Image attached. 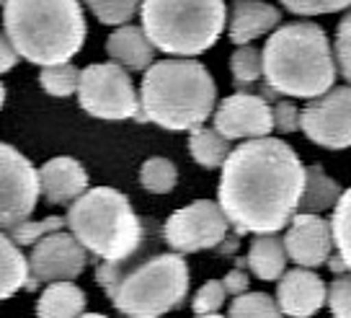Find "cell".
Returning a JSON list of instances; mask_svg holds the SVG:
<instances>
[{"label":"cell","instance_id":"1","mask_svg":"<svg viewBox=\"0 0 351 318\" xmlns=\"http://www.w3.org/2000/svg\"><path fill=\"white\" fill-rule=\"evenodd\" d=\"M219 168L217 205L238 236L279 233L297 212L305 166L285 140H245Z\"/></svg>","mask_w":351,"mask_h":318},{"label":"cell","instance_id":"2","mask_svg":"<svg viewBox=\"0 0 351 318\" xmlns=\"http://www.w3.org/2000/svg\"><path fill=\"white\" fill-rule=\"evenodd\" d=\"M96 282L127 318H160L186 303L189 266L181 253L165 251L145 233L130 256L96 266Z\"/></svg>","mask_w":351,"mask_h":318},{"label":"cell","instance_id":"3","mask_svg":"<svg viewBox=\"0 0 351 318\" xmlns=\"http://www.w3.org/2000/svg\"><path fill=\"white\" fill-rule=\"evenodd\" d=\"M336 76L328 36L313 21L279 26L261 52V78L276 96L310 101L330 91Z\"/></svg>","mask_w":351,"mask_h":318},{"label":"cell","instance_id":"4","mask_svg":"<svg viewBox=\"0 0 351 318\" xmlns=\"http://www.w3.org/2000/svg\"><path fill=\"white\" fill-rule=\"evenodd\" d=\"M140 117L171 132L202 127L215 111L217 86L199 60L171 57L145 70L140 88Z\"/></svg>","mask_w":351,"mask_h":318},{"label":"cell","instance_id":"5","mask_svg":"<svg viewBox=\"0 0 351 318\" xmlns=\"http://www.w3.org/2000/svg\"><path fill=\"white\" fill-rule=\"evenodd\" d=\"M3 26L16 55L42 67L70 63L88 34L77 0H5Z\"/></svg>","mask_w":351,"mask_h":318},{"label":"cell","instance_id":"6","mask_svg":"<svg viewBox=\"0 0 351 318\" xmlns=\"http://www.w3.org/2000/svg\"><path fill=\"white\" fill-rule=\"evenodd\" d=\"M65 223L73 238L99 264L130 256L145 236V223L132 209L130 199L111 187H96L73 199Z\"/></svg>","mask_w":351,"mask_h":318},{"label":"cell","instance_id":"7","mask_svg":"<svg viewBox=\"0 0 351 318\" xmlns=\"http://www.w3.org/2000/svg\"><path fill=\"white\" fill-rule=\"evenodd\" d=\"M140 19L155 49L194 57L222 36L228 8L225 0H143Z\"/></svg>","mask_w":351,"mask_h":318},{"label":"cell","instance_id":"8","mask_svg":"<svg viewBox=\"0 0 351 318\" xmlns=\"http://www.w3.org/2000/svg\"><path fill=\"white\" fill-rule=\"evenodd\" d=\"M77 101L83 111L99 120L119 122L140 117V99L132 78L117 63L88 65L77 78Z\"/></svg>","mask_w":351,"mask_h":318},{"label":"cell","instance_id":"9","mask_svg":"<svg viewBox=\"0 0 351 318\" xmlns=\"http://www.w3.org/2000/svg\"><path fill=\"white\" fill-rule=\"evenodd\" d=\"M230 223L217 202L197 199L194 205L176 209L163 225V241L176 253H197L204 249H217L225 241Z\"/></svg>","mask_w":351,"mask_h":318},{"label":"cell","instance_id":"10","mask_svg":"<svg viewBox=\"0 0 351 318\" xmlns=\"http://www.w3.org/2000/svg\"><path fill=\"white\" fill-rule=\"evenodd\" d=\"M39 199V176L13 145L0 143V228L11 231L32 218Z\"/></svg>","mask_w":351,"mask_h":318},{"label":"cell","instance_id":"11","mask_svg":"<svg viewBox=\"0 0 351 318\" xmlns=\"http://www.w3.org/2000/svg\"><path fill=\"white\" fill-rule=\"evenodd\" d=\"M300 130L315 145L343 150L351 143V88L339 86L307 101L300 111Z\"/></svg>","mask_w":351,"mask_h":318},{"label":"cell","instance_id":"12","mask_svg":"<svg viewBox=\"0 0 351 318\" xmlns=\"http://www.w3.org/2000/svg\"><path fill=\"white\" fill-rule=\"evenodd\" d=\"M29 262V280L26 290H36L42 282H73L83 275L88 264V253L80 243L73 238V233L57 231L44 236L32 246Z\"/></svg>","mask_w":351,"mask_h":318},{"label":"cell","instance_id":"13","mask_svg":"<svg viewBox=\"0 0 351 318\" xmlns=\"http://www.w3.org/2000/svg\"><path fill=\"white\" fill-rule=\"evenodd\" d=\"M215 130L228 140H258L274 130L271 104L258 93H232L219 101L215 111Z\"/></svg>","mask_w":351,"mask_h":318},{"label":"cell","instance_id":"14","mask_svg":"<svg viewBox=\"0 0 351 318\" xmlns=\"http://www.w3.org/2000/svg\"><path fill=\"white\" fill-rule=\"evenodd\" d=\"M287 225L289 228H287L282 243H285V253L292 262L305 269H315L328 262V256L333 253L328 220L318 218V215L295 212Z\"/></svg>","mask_w":351,"mask_h":318},{"label":"cell","instance_id":"15","mask_svg":"<svg viewBox=\"0 0 351 318\" xmlns=\"http://www.w3.org/2000/svg\"><path fill=\"white\" fill-rule=\"evenodd\" d=\"M326 282L313 269L297 266L279 277L276 308L289 318H310L326 306Z\"/></svg>","mask_w":351,"mask_h":318},{"label":"cell","instance_id":"16","mask_svg":"<svg viewBox=\"0 0 351 318\" xmlns=\"http://www.w3.org/2000/svg\"><path fill=\"white\" fill-rule=\"evenodd\" d=\"M39 192L49 205H70L88 189L86 168L70 155H57L36 171Z\"/></svg>","mask_w":351,"mask_h":318},{"label":"cell","instance_id":"17","mask_svg":"<svg viewBox=\"0 0 351 318\" xmlns=\"http://www.w3.org/2000/svg\"><path fill=\"white\" fill-rule=\"evenodd\" d=\"M279 21H282L279 8L263 0H232L230 39L235 44H248L276 29Z\"/></svg>","mask_w":351,"mask_h":318},{"label":"cell","instance_id":"18","mask_svg":"<svg viewBox=\"0 0 351 318\" xmlns=\"http://www.w3.org/2000/svg\"><path fill=\"white\" fill-rule=\"evenodd\" d=\"M106 52L111 63H117L124 70H134V73L147 70L155 60V47L150 44V39L145 36L140 26H130V23H124L106 39Z\"/></svg>","mask_w":351,"mask_h":318},{"label":"cell","instance_id":"19","mask_svg":"<svg viewBox=\"0 0 351 318\" xmlns=\"http://www.w3.org/2000/svg\"><path fill=\"white\" fill-rule=\"evenodd\" d=\"M341 184L336 179H330L320 166H310L302 174V194L297 202V212L305 215H318L323 209H330L341 197Z\"/></svg>","mask_w":351,"mask_h":318},{"label":"cell","instance_id":"20","mask_svg":"<svg viewBox=\"0 0 351 318\" xmlns=\"http://www.w3.org/2000/svg\"><path fill=\"white\" fill-rule=\"evenodd\" d=\"M86 313V293L73 282H49L36 303V318H77Z\"/></svg>","mask_w":351,"mask_h":318},{"label":"cell","instance_id":"21","mask_svg":"<svg viewBox=\"0 0 351 318\" xmlns=\"http://www.w3.org/2000/svg\"><path fill=\"white\" fill-rule=\"evenodd\" d=\"M245 264L251 266V272L263 282H274L285 275L287 269V253L282 238H276V233L258 236L248 249Z\"/></svg>","mask_w":351,"mask_h":318},{"label":"cell","instance_id":"22","mask_svg":"<svg viewBox=\"0 0 351 318\" xmlns=\"http://www.w3.org/2000/svg\"><path fill=\"white\" fill-rule=\"evenodd\" d=\"M29 280V262L23 251L11 241V236L0 233V300L13 297Z\"/></svg>","mask_w":351,"mask_h":318},{"label":"cell","instance_id":"23","mask_svg":"<svg viewBox=\"0 0 351 318\" xmlns=\"http://www.w3.org/2000/svg\"><path fill=\"white\" fill-rule=\"evenodd\" d=\"M230 140L222 137L215 127H194L189 137V153L204 168H219L230 155Z\"/></svg>","mask_w":351,"mask_h":318},{"label":"cell","instance_id":"24","mask_svg":"<svg viewBox=\"0 0 351 318\" xmlns=\"http://www.w3.org/2000/svg\"><path fill=\"white\" fill-rule=\"evenodd\" d=\"M178 181V171L168 158L155 155L150 161H145L140 168V184H143L150 194H168Z\"/></svg>","mask_w":351,"mask_h":318},{"label":"cell","instance_id":"25","mask_svg":"<svg viewBox=\"0 0 351 318\" xmlns=\"http://www.w3.org/2000/svg\"><path fill=\"white\" fill-rule=\"evenodd\" d=\"M228 318H282V313L266 293H243L228 308Z\"/></svg>","mask_w":351,"mask_h":318},{"label":"cell","instance_id":"26","mask_svg":"<svg viewBox=\"0 0 351 318\" xmlns=\"http://www.w3.org/2000/svg\"><path fill=\"white\" fill-rule=\"evenodd\" d=\"M77 78H80V70L73 63H57V65L42 67L39 83L52 96H70L77 91Z\"/></svg>","mask_w":351,"mask_h":318},{"label":"cell","instance_id":"27","mask_svg":"<svg viewBox=\"0 0 351 318\" xmlns=\"http://www.w3.org/2000/svg\"><path fill=\"white\" fill-rule=\"evenodd\" d=\"M232 80L238 88H245L261 78V52L253 44H241L230 60Z\"/></svg>","mask_w":351,"mask_h":318},{"label":"cell","instance_id":"28","mask_svg":"<svg viewBox=\"0 0 351 318\" xmlns=\"http://www.w3.org/2000/svg\"><path fill=\"white\" fill-rule=\"evenodd\" d=\"M349 202H351V192L343 189L341 197L336 199V205L330 207L333 209V220L328 223L333 249H336V253H339L346 264H349Z\"/></svg>","mask_w":351,"mask_h":318},{"label":"cell","instance_id":"29","mask_svg":"<svg viewBox=\"0 0 351 318\" xmlns=\"http://www.w3.org/2000/svg\"><path fill=\"white\" fill-rule=\"evenodd\" d=\"M143 0H86V5L101 23L109 26H124L134 13L140 11Z\"/></svg>","mask_w":351,"mask_h":318},{"label":"cell","instance_id":"30","mask_svg":"<svg viewBox=\"0 0 351 318\" xmlns=\"http://www.w3.org/2000/svg\"><path fill=\"white\" fill-rule=\"evenodd\" d=\"M62 228H65V220L60 218V215H49V218L44 220H23L16 228H11V241L19 249H23V246H34L39 238L62 231Z\"/></svg>","mask_w":351,"mask_h":318},{"label":"cell","instance_id":"31","mask_svg":"<svg viewBox=\"0 0 351 318\" xmlns=\"http://www.w3.org/2000/svg\"><path fill=\"white\" fill-rule=\"evenodd\" d=\"M225 297H228V293H225L222 282H219V280H209L207 285L199 287V293L194 295L191 308H194V313H197V316L217 313L219 308H222V303H225Z\"/></svg>","mask_w":351,"mask_h":318},{"label":"cell","instance_id":"32","mask_svg":"<svg viewBox=\"0 0 351 318\" xmlns=\"http://www.w3.org/2000/svg\"><path fill=\"white\" fill-rule=\"evenodd\" d=\"M326 300L330 306L333 318H351V280L346 275H339L330 282V290H326Z\"/></svg>","mask_w":351,"mask_h":318},{"label":"cell","instance_id":"33","mask_svg":"<svg viewBox=\"0 0 351 318\" xmlns=\"http://www.w3.org/2000/svg\"><path fill=\"white\" fill-rule=\"evenodd\" d=\"M351 0H282L289 13L297 16H320V13H339L349 8Z\"/></svg>","mask_w":351,"mask_h":318},{"label":"cell","instance_id":"34","mask_svg":"<svg viewBox=\"0 0 351 318\" xmlns=\"http://www.w3.org/2000/svg\"><path fill=\"white\" fill-rule=\"evenodd\" d=\"M349 39H351V21H349V16H343L339 23V34H336V49H330V52H333V63H336V73H339L343 80L351 78Z\"/></svg>","mask_w":351,"mask_h":318},{"label":"cell","instance_id":"35","mask_svg":"<svg viewBox=\"0 0 351 318\" xmlns=\"http://www.w3.org/2000/svg\"><path fill=\"white\" fill-rule=\"evenodd\" d=\"M271 117H274V130H279L282 135L300 130V109H297L295 101L279 99L271 106Z\"/></svg>","mask_w":351,"mask_h":318},{"label":"cell","instance_id":"36","mask_svg":"<svg viewBox=\"0 0 351 318\" xmlns=\"http://www.w3.org/2000/svg\"><path fill=\"white\" fill-rule=\"evenodd\" d=\"M222 287H225V293H230V295H243V293H248V275L243 272V264H238V269H232V272L225 275Z\"/></svg>","mask_w":351,"mask_h":318},{"label":"cell","instance_id":"37","mask_svg":"<svg viewBox=\"0 0 351 318\" xmlns=\"http://www.w3.org/2000/svg\"><path fill=\"white\" fill-rule=\"evenodd\" d=\"M16 63H19V55H16L13 44L8 42V36H5V34H0V76H3V73H8V70H13Z\"/></svg>","mask_w":351,"mask_h":318},{"label":"cell","instance_id":"38","mask_svg":"<svg viewBox=\"0 0 351 318\" xmlns=\"http://www.w3.org/2000/svg\"><path fill=\"white\" fill-rule=\"evenodd\" d=\"M326 264H328V266L333 269V272H336V275H346V272H349V264L343 262L339 253H330L328 262H326Z\"/></svg>","mask_w":351,"mask_h":318},{"label":"cell","instance_id":"39","mask_svg":"<svg viewBox=\"0 0 351 318\" xmlns=\"http://www.w3.org/2000/svg\"><path fill=\"white\" fill-rule=\"evenodd\" d=\"M3 104H5V86L0 83V109H3Z\"/></svg>","mask_w":351,"mask_h":318},{"label":"cell","instance_id":"40","mask_svg":"<svg viewBox=\"0 0 351 318\" xmlns=\"http://www.w3.org/2000/svg\"><path fill=\"white\" fill-rule=\"evenodd\" d=\"M77 318H106V316H101V313H83V316H77Z\"/></svg>","mask_w":351,"mask_h":318},{"label":"cell","instance_id":"41","mask_svg":"<svg viewBox=\"0 0 351 318\" xmlns=\"http://www.w3.org/2000/svg\"><path fill=\"white\" fill-rule=\"evenodd\" d=\"M197 318H222V316H217V313H207V316H197Z\"/></svg>","mask_w":351,"mask_h":318},{"label":"cell","instance_id":"42","mask_svg":"<svg viewBox=\"0 0 351 318\" xmlns=\"http://www.w3.org/2000/svg\"><path fill=\"white\" fill-rule=\"evenodd\" d=\"M0 5H5V0H0Z\"/></svg>","mask_w":351,"mask_h":318}]
</instances>
